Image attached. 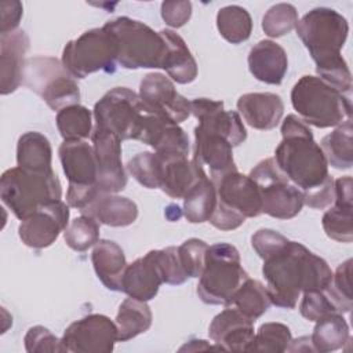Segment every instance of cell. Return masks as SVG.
<instances>
[{"label":"cell","mask_w":353,"mask_h":353,"mask_svg":"<svg viewBox=\"0 0 353 353\" xmlns=\"http://www.w3.org/2000/svg\"><path fill=\"white\" fill-rule=\"evenodd\" d=\"M281 137L273 157L277 167L303 193L307 207L324 210L334 201V179L312 130L296 114H288L281 124Z\"/></svg>","instance_id":"obj_1"},{"label":"cell","mask_w":353,"mask_h":353,"mask_svg":"<svg viewBox=\"0 0 353 353\" xmlns=\"http://www.w3.org/2000/svg\"><path fill=\"white\" fill-rule=\"evenodd\" d=\"M262 274L272 305L294 309L301 294L325 290L332 279V270L319 255L298 241L263 259Z\"/></svg>","instance_id":"obj_2"},{"label":"cell","mask_w":353,"mask_h":353,"mask_svg":"<svg viewBox=\"0 0 353 353\" xmlns=\"http://www.w3.org/2000/svg\"><path fill=\"white\" fill-rule=\"evenodd\" d=\"M299 119L317 128L338 127L352 119V94H343L319 76H302L291 90Z\"/></svg>","instance_id":"obj_3"},{"label":"cell","mask_w":353,"mask_h":353,"mask_svg":"<svg viewBox=\"0 0 353 353\" xmlns=\"http://www.w3.org/2000/svg\"><path fill=\"white\" fill-rule=\"evenodd\" d=\"M61 197L62 186L54 171L34 172L17 165L1 174L0 199L19 221Z\"/></svg>","instance_id":"obj_4"},{"label":"cell","mask_w":353,"mask_h":353,"mask_svg":"<svg viewBox=\"0 0 353 353\" xmlns=\"http://www.w3.org/2000/svg\"><path fill=\"white\" fill-rule=\"evenodd\" d=\"M103 26L117 40V63L123 68L157 69L163 66L167 46L160 32L128 17H117Z\"/></svg>","instance_id":"obj_5"},{"label":"cell","mask_w":353,"mask_h":353,"mask_svg":"<svg viewBox=\"0 0 353 353\" xmlns=\"http://www.w3.org/2000/svg\"><path fill=\"white\" fill-rule=\"evenodd\" d=\"M247 279L239 250L229 243H216L207 250L197 295L204 303L229 306L232 296Z\"/></svg>","instance_id":"obj_6"},{"label":"cell","mask_w":353,"mask_h":353,"mask_svg":"<svg viewBox=\"0 0 353 353\" xmlns=\"http://www.w3.org/2000/svg\"><path fill=\"white\" fill-rule=\"evenodd\" d=\"M216 207L210 218V223L219 230H234L247 218L262 214V200L258 185L250 175L239 171L221 176L216 182Z\"/></svg>","instance_id":"obj_7"},{"label":"cell","mask_w":353,"mask_h":353,"mask_svg":"<svg viewBox=\"0 0 353 353\" xmlns=\"http://www.w3.org/2000/svg\"><path fill=\"white\" fill-rule=\"evenodd\" d=\"M296 34L317 66L341 58L349 33L346 18L328 7H317L305 14L295 26Z\"/></svg>","instance_id":"obj_8"},{"label":"cell","mask_w":353,"mask_h":353,"mask_svg":"<svg viewBox=\"0 0 353 353\" xmlns=\"http://www.w3.org/2000/svg\"><path fill=\"white\" fill-rule=\"evenodd\" d=\"M119 57L117 40L105 26L81 33L66 43L62 65L73 79H85L95 72L113 73Z\"/></svg>","instance_id":"obj_9"},{"label":"cell","mask_w":353,"mask_h":353,"mask_svg":"<svg viewBox=\"0 0 353 353\" xmlns=\"http://www.w3.org/2000/svg\"><path fill=\"white\" fill-rule=\"evenodd\" d=\"M95 125L114 132L121 141H141L153 114L139 94L127 87H114L94 105Z\"/></svg>","instance_id":"obj_10"},{"label":"cell","mask_w":353,"mask_h":353,"mask_svg":"<svg viewBox=\"0 0 353 353\" xmlns=\"http://www.w3.org/2000/svg\"><path fill=\"white\" fill-rule=\"evenodd\" d=\"M62 170L69 182L66 203L84 211L102 193L97 186L94 148L85 141H63L58 149Z\"/></svg>","instance_id":"obj_11"},{"label":"cell","mask_w":353,"mask_h":353,"mask_svg":"<svg viewBox=\"0 0 353 353\" xmlns=\"http://www.w3.org/2000/svg\"><path fill=\"white\" fill-rule=\"evenodd\" d=\"M23 83L41 97L54 112L76 105L80 101V88L77 83L63 68L62 62L52 57H34L26 59Z\"/></svg>","instance_id":"obj_12"},{"label":"cell","mask_w":353,"mask_h":353,"mask_svg":"<svg viewBox=\"0 0 353 353\" xmlns=\"http://www.w3.org/2000/svg\"><path fill=\"white\" fill-rule=\"evenodd\" d=\"M250 176L259 188L262 214L276 219H291L301 212L305 205L303 193L280 171L273 157L259 161Z\"/></svg>","instance_id":"obj_13"},{"label":"cell","mask_w":353,"mask_h":353,"mask_svg":"<svg viewBox=\"0 0 353 353\" xmlns=\"http://www.w3.org/2000/svg\"><path fill=\"white\" fill-rule=\"evenodd\" d=\"M116 341V323L98 313L73 321L61 338L65 352L72 353H109L114 349Z\"/></svg>","instance_id":"obj_14"},{"label":"cell","mask_w":353,"mask_h":353,"mask_svg":"<svg viewBox=\"0 0 353 353\" xmlns=\"http://www.w3.org/2000/svg\"><path fill=\"white\" fill-rule=\"evenodd\" d=\"M91 141L97 161V186L102 194H117L127 185L121 163V139L112 131L95 125Z\"/></svg>","instance_id":"obj_15"},{"label":"cell","mask_w":353,"mask_h":353,"mask_svg":"<svg viewBox=\"0 0 353 353\" xmlns=\"http://www.w3.org/2000/svg\"><path fill=\"white\" fill-rule=\"evenodd\" d=\"M139 97L146 108L175 124L185 121L190 113V101L181 95L174 83L163 73H148L139 84Z\"/></svg>","instance_id":"obj_16"},{"label":"cell","mask_w":353,"mask_h":353,"mask_svg":"<svg viewBox=\"0 0 353 353\" xmlns=\"http://www.w3.org/2000/svg\"><path fill=\"white\" fill-rule=\"evenodd\" d=\"M69 205L62 200L41 205L33 215L21 221L18 234L26 247L41 250L55 243L59 233L69 225Z\"/></svg>","instance_id":"obj_17"},{"label":"cell","mask_w":353,"mask_h":353,"mask_svg":"<svg viewBox=\"0 0 353 353\" xmlns=\"http://www.w3.org/2000/svg\"><path fill=\"white\" fill-rule=\"evenodd\" d=\"M193 161L216 182L221 176L237 171L232 143L218 131L197 124L194 128Z\"/></svg>","instance_id":"obj_18"},{"label":"cell","mask_w":353,"mask_h":353,"mask_svg":"<svg viewBox=\"0 0 353 353\" xmlns=\"http://www.w3.org/2000/svg\"><path fill=\"white\" fill-rule=\"evenodd\" d=\"M254 334V321L236 307L218 313L208 327V336L222 350L247 352Z\"/></svg>","instance_id":"obj_19"},{"label":"cell","mask_w":353,"mask_h":353,"mask_svg":"<svg viewBox=\"0 0 353 353\" xmlns=\"http://www.w3.org/2000/svg\"><path fill=\"white\" fill-rule=\"evenodd\" d=\"M190 113L199 124L221 132L232 146H239L247 139V130L237 112L225 110L222 101L196 98L190 101Z\"/></svg>","instance_id":"obj_20"},{"label":"cell","mask_w":353,"mask_h":353,"mask_svg":"<svg viewBox=\"0 0 353 353\" xmlns=\"http://www.w3.org/2000/svg\"><path fill=\"white\" fill-rule=\"evenodd\" d=\"M163 283L164 279L157 254L156 250H152L127 265L121 281V291L131 298L148 302L157 295Z\"/></svg>","instance_id":"obj_21"},{"label":"cell","mask_w":353,"mask_h":353,"mask_svg":"<svg viewBox=\"0 0 353 353\" xmlns=\"http://www.w3.org/2000/svg\"><path fill=\"white\" fill-rule=\"evenodd\" d=\"M29 50V37L23 30L0 34V74L1 95L14 92L23 83L25 54Z\"/></svg>","instance_id":"obj_22"},{"label":"cell","mask_w":353,"mask_h":353,"mask_svg":"<svg viewBox=\"0 0 353 353\" xmlns=\"http://www.w3.org/2000/svg\"><path fill=\"white\" fill-rule=\"evenodd\" d=\"M161 159V179L160 189L171 199H183L188 190L207 172L199 167L188 156L170 153H157Z\"/></svg>","instance_id":"obj_23"},{"label":"cell","mask_w":353,"mask_h":353,"mask_svg":"<svg viewBox=\"0 0 353 353\" xmlns=\"http://www.w3.org/2000/svg\"><path fill=\"white\" fill-rule=\"evenodd\" d=\"M237 110L250 127L269 131L280 123L284 103L274 92H248L237 99Z\"/></svg>","instance_id":"obj_24"},{"label":"cell","mask_w":353,"mask_h":353,"mask_svg":"<svg viewBox=\"0 0 353 353\" xmlns=\"http://www.w3.org/2000/svg\"><path fill=\"white\" fill-rule=\"evenodd\" d=\"M248 69L256 80L279 85L288 70L287 52L273 40H261L250 50Z\"/></svg>","instance_id":"obj_25"},{"label":"cell","mask_w":353,"mask_h":353,"mask_svg":"<svg viewBox=\"0 0 353 353\" xmlns=\"http://www.w3.org/2000/svg\"><path fill=\"white\" fill-rule=\"evenodd\" d=\"M91 261L101 283L110 291H121V281L127 268L121 247L112 240L102 239L94 245Z\"/></svg>","instance_id":"obj_26"},{"label":"cell","mask_w":353,"mask_h":353,"mask_svg":"<svg viewBox=\"0 0 353 353\" xmlns=\"http://www.w3.org/2000/svg\"><path fill=\"white\" fill-rule=\"evenodd\" d=\"M165 46L163 69L178 84H189L197 77V63L185 40L171 29L160 30Z\"/></svg>","instance_id":"obj_27"},{"label":"cell","mask_w":353,"mask_h":353,"mask_svg":"<svg viewBox=\"0 0 353 353\" xmlns=\"http://www.w3.org/2000/svg\"><path fill=\"white\" fill-rule=\"evenodd\" d=\"M81 214L92 216L102 225L124 228L138 218V205L128 197L117 194H101Z\"/></svg>","instance_id":"obj_28"},{"label":"cell","mask_w":353,"mask_h":353,"mask_svg":"<svg viewBox=\"0 0 353 353\" xmlns=\"http://www.w3.org/2000/svg\"><path fill=\"white\" fill-rule=\"evenodd\" d=\"M52 149L48 138L37 131H28L22 134L17 143V164L18 167L34 171H52L51 167Z\"/></svg>","instance_id":"obj_29"},{"label":"cell","mask_w":353,"mask_h":353,"mask_svg":"<svg viewBox=\"0 0 353 353\" xmlns=\"http://www.w3.org/2000/svg\"><path fill=\"white\" fill-rule=\"evenodd\" d=\"M216 201V186L208 175H204L183 196L182 214L190 223L208 222Z\"/></svg>","instance_id":"obj_30"},{"label":"cell","mask_w":353,"mask_h":353,"mask_svg":"<svg viewBox=\"0 0 353 353\" xmlns=\"http://www.w3.org/2000/svg\"><path fill=\"white\" fill-rule=\"evenodd\" d=\"M152 310L146 302L131 296L124 299L119 306L114 320L117 325V341L125 342L146 332L152 325Z\"/></svg>","instance_id":"obj_31"},{"label":"cell","mask_w":353,"mask_h":353,"mask_svg":"<svg viewBox=\"0 0 353 353\" xmlns=\"http://www.w3.org/2000/svg\"><path fill=\"white\" fill-rule=\"evenodd\" d=\"M350 341V331L343 314L334 313L316 321L310 335V343L314 352L328 353L342 349Z\"/></svg>","instance_id":"obj_32"},{"label":"cell","mask_w":353,"mask_h":353,"mask_svg":"<svg viewBox=\"0 0 353 353\" xmlns=\"http://www.w3.org/2000/svg\"><path fill=\"white\" fill-rule=\"evenodd\" d=\"M320 148L327 163L336 170H349L353 165V127L352 119L339 124L321 139Z\"/></svg>","instance_id":"obj_33"},{"label":"cell","mask_w":353,"mask_h":353,"mask_svg":"<svg viewBox=\"0 0 353 353\" xmlns=\"http://www.w3.org/2000/svg\"><path fill=\"white\" fill-rule=\"evenodd\" d=\"M270 305L272 302L266 287L261 281L248 277L237 288L229 306L236 307L245 317L255 321L270 307Z\"/></svg>","instance_id":"obj_34"},{"label":"cell","mask_w":353,"mask_h":353,"mask_svg":"<svg viewBox=\"0 0 353 353\" xmlns=\"http://www.w3.org/2000/svg\"><path fill=\"white\" fill-rule=\"evenodd\" d=\"M216 28L226 41L240 44L250 39L252 32V19L244 7L226 6L216 14Z\"/></svg>","instance_id":"obj_35"},{"label":"cell","mask_w":353,"mask_h":353,"mask_svg":"<svg viewBox=\"0 0 353 353\" xmlns=\"http://www.w3.org/2000/svg\"><path fill=\"white\" fill-rule=\"evenodd\" d=\"M55 121L63 141H84L94 130L91 110L80 103L61 109Z\"/></svg>","instance_id":"obj_36"},{"label":"cell","mask_w":353,"mask_h":353,"mask_svg":"<svg viewBox=\"0 0 353 353\" xmlns=\"http://www.w3.org/2000/svg\"><path fill=\"white\" fill-rule=\"evenodd\" d=\"M353 203L334 200V207L323 215L321 225L325 234L339 243H352L353 240Z\"/></svg>","instance_id":"obj_37"},{"label":"cell","mask_w":353,"mask_h":353,"mask_svg":"<svg viewBox=\"0 0 353 353\" xmlns=\"http://www.w3.org/2000/svg\"><path fill=\"white\" fill-rule=\"evenodd\" d=\"M291 341L292 335L285 324L265 323L258 328L256 334H254V338L248 345L247 352H287Z\"/></svg>","instance_id":"obj_38"},{"label":"cell","mask_w":353,"mask_h":353,"mask_svg":"<svg viewBox=\"0 0 353 353\" xmlns=\"http://www.w3.org/2000/svg\"><path fill=\"white\" fill-rule=\"evenodd\" d=\"M99 222L92 216L81 214L74 218L63 230V239L69 248L84 252L99 241Z\"/></svg>","instance_id":"obj_39"},{"label":"cell","mask_w":353,"mask_h":353,"mask_svg":"<svg viewBox=\"0 0 353 353\" xmlns=\"http://www.w3.org/2000/svg\"><path fill=\"white\" fill-rule=\"evenodd\" d=\"M127 171L143 188H160L161 159L156 152L138 153L127 163Z\"/></svg>","instance_id":"obj_40"},{"label":"cell","mask_w":353,"mask_h":353,"mask_svg":"<svg viewBox=\"0 0 353 353\" xmlns=\"http://www.w3.org/2000/svg\"><path fill=\"white\" fill-rule=\"evenodd\" d=\"M298 23V11L290 3L272 6L262 18V29L272 39L288 34Z\"/></svg>","instance_id":"obj_41"},{"label":"cell","mask_w":353,"mask_h":353,"mask_svg":"<svg viewBox=\"0 0 353 353\" xmlns=\"http://www.w3.org/2000/svg\"><path fill=\"white\" fill-rule=\"evenodd\" d=\"M350 276H352V259L349 258L336 268L335 273H332L331 283L325 288L341 314L349 313L353 305Z\"/></svg>","instance_id":"obj_42"},{"label":"cell","mask_w":353,"mask_h":353,"mask_svg":"<svg viewBox=\"0 0 353 353\" xmlns=\"http://www.w3.org/2000/svg\"><path fill=\"white\" fill-rule=\"evenodd\" d=\"M208 244L200 239L192 237L183 241L178 248L179 262L188 277L199 279L205 266V255Z\"/></svg>","instance_id":"obj_43"},{"label":"cell","mask_w":353,"mask_h":353,"mask_svg":"<svg viewBox=\"0 0 353 353\" xmlns=\"http://www.w3.org/2000/svg\"><path fill=\"white\" fill-rule=\"evenodd\" d=\"M299 312L309 321H317L330 314L339 313L336 305L328 295L327 290L303 292L302 301L299 303Z\"/></svg>","instance_id":"obj_44"},{"label":"cell","mask_w":353,"mask_h":353,"mask_svg":"<svg viewBox=\"0 0 353 353\" xmlns=\"http://www.w3.org/2000/svg\"><path fill=\"white\" fill-rule=\"evenodd\" d=\"M25 349L29 353H61L65 347L59 338H57L48 328L43 325H33L28 330L23 338Z\"/></svg>","instance_id":"obj_45"},{"label":"cell","mask_w":353,"mask_h":353,"mask_svg":"<svg viewBox=\"0 0 353 353\" xmlns=\"http://www.w3.org/2000/svg\"><path fill=\"white\" fill-rule=\"evenodd\" d=\"M156 254H157V261H159L165 284L179 285L189 279L179 262L176 247L156 250Z\"/></svg>","instance_id":"obj_46"},{"label":"cell","mask_w":353,"mask_h":353,"mask_svg":"<svg viewBox=\"0 0 353 353\" xmlns=\"http://www.w3.org/2000/svg\"><path fill=\"white\" fill-rule=\"evenodd\" d=\"M288 241L290 240L285 236L272 229H259L251 236V245L262 259L279 252L288 244Z\"/></svg>","instance_id":"obj_47"},{"label":"cell","mask_w":353,"mask_h":353,"mask_svg":"<svg viewBox=\"0 0 353 353\" xmlns=\"http://www.w3.org/2000/svg\"><path fill=\"white\" fill-rule=\"evenodd\" d=\"M192 17L190 1H175L168 0L161 3V18L171 28H182L189 22Z\"/></svg>","instance_id":"obj_48"},{"label":"cell","mask_w":353,"mask_h":353,"mask_svg":"<svg viewBox=\"0 0 353 353\" xmlns=\"http://www.w3.org/2000/svg\"><path fill=\"white\" fill-rule=\"evenodd\" d=\"M0 14H1V22H0V34L12 33L17 30L22 14L23 7L22 3L18 0H6L0 3Z\"/></svg>","instance_id":"obj_49"}]
</instances>
